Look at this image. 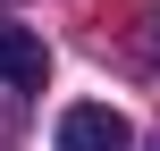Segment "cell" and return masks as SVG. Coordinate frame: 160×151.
Here are the masks:
<instances>
[{
  "label": "cell",
  "instance_id": "1",
  "mask_svg": "<svg viewBox=\"0 0 160 151\" xmlns=\"http://www.w3.org/2000/svg\"><path fill=\"white\" fill-rule=\"evenodd\" d=\"M51 151H135V134H127V118H118L110 101H76V109L59 118V143Z\"/></svg>",
  "mask_w": 160,
  "mask_h": 151
},
{
  "label": "cell",
  "instance_id": "2",
  "mask_svg": "<svg viewBox=\"0 0 160 151\" xmlns=\"http://www.w3.org/2000/svg\"><path fill=\"white\" fill-rule=\"evenodd\" d=\"M0 84L8 92H42L51 84V50L34 25H0Z\"/></svg>",
  "mask_w": 160,
  "mask_h": 151
},
{
  "label": "cell",
  "instance_id": "3",
  "mask_svg": "<svg viewBox=\"0 0 160 151\" xmlns=\"http://www.w3.org/2000/svg\"><path fill=\"white\" fill-rule=\"evenodd\" d=\"M152 151H160V143H152Z\"/></svg>",
  "mask_w": 160,
  "mask_h": 151
}]
</instances>
